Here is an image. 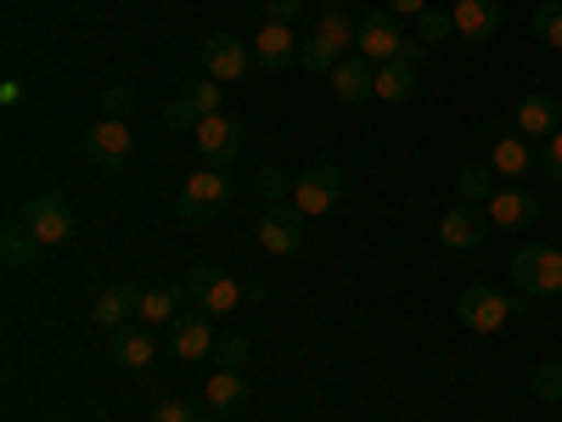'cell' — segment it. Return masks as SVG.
Wrapping results in <instances>:
<instances>
[{
	"label": "cell",
	"instance_id": "obj_8",
	"mask_svg": "<svg viewBox=\"0 0 562 422\" xmlns=\"http://www.w3.org/2000/svg\"><path fill=\"white\" fill-rule=\"evenodd\" d=\"M495 231V220H490V209L484 203H450L445 214H439V243L445 248H456V254H467V248H479L484 237Z\"/></svg>",
	"mask_w": 562,
	"mask_h": 422
},
{
	"label": "cell",
	"instance_id": "obj_11",
	"mask_svg": "<svg viewBox=\"0 0 562 422\" xmlns=\"http://www.w3.org/2000/svg\"><path fill=\"white\" fill-rule=\"evenodd\" d=\"M400 45H405V29H400V18H394L389 7H378V12H366V18H360V57H371V63H394V57H400Z\"/></svg>",
	"mask_w": 562,
	"mask_h": 422
},
{
	"label": "cell",
	"instance_id": "obj_19",
	"mask_svg": "<svg viewBox=\"0 0 562 422\" xmlns=\"http://www.w3.org/2000/svg\"><path fill=\"white\" fill-rule=\"evenodd\" d=\"M512 119H518V135H529V141H551V135L562 130V102H551L546 90H529Z\"/></svg>",
	"mask_w": 562,
	"mask_h": 422
},
{
	"label": "cell",
	"instance_id": "obj_33",
	"mask_svg": "<svg viewBox=\"0 0 562 422\" xmlns=\"http://www.w3.org/2000/svg\"><path fill=\"white\" fill-rule=\"evenodd\" d=\"M529 389H535L546 406H557V400H562V360H540L535 378H529Z\"/></svg>",
	"mask_w": 562,
	"mask_h": 422
},
{
	"label": "cell",
	"instance_id": "obj_35",
	"mask_svg": "<svg viewBox=\"0 0 562 422\" xmlns=\"http://www.w3.org/2000/svg\"><path fill=\"white\" fill-rule=\"evenodd\" d=\"M259 192H265L270 203H281V198L293 192V175H288V169H276V164H265V169H259Z\"/></svg>",
	"mask_w": 562,
	"mask_h": 422
},
{
	"label": "cell",
	"instance_id": "obj_40",
	"mask_svg": "<svg viewBox=\"0 0 562 422\" xmlns=\"http://www.w3.org/2000/svg\"><path fill=\"white\" fill-rule=\"evenodd\" d=\"M428 52H434V45H428V40H416V34H405V45H400V63H411V68H422V63H428Z\"/></svg>",
	"mask_w": 562,
	"mask_h": 422
},
{
	"label": "cell",
	"instance_id": "obj_34",
	"mask_svg": "<svg viewBox=\"0 0 562 422\" xmlns=\"http://www.w3.org/2000/svg\"><path fill=\"white\" fill-rule=\"evenodd\" d=\"M153 422H209V411L192 406V400H164V406L153 411Z\"/></svg>",
	"mask_w": 562,
	"mask_h": 422
},
{
	"label": "cell",
	"instance_id": "obj_29",
	"mask_svg": "<svg viewBox=\"0 0 562 422\" xmlns=\"http://www.w3.org/2000/svg\"><path fill=\"white\" fill-rule=\"evenodd\" d=\"M254 360V344L243 338V333H225V338H214V366H225V371H243Z\"/></svg>",
	"mask_w": 562,
	"mask_h": 422
},
{
	"label": "cell",
	"instance_id": "obj_3",
	"mask_svg": "<svg viewBox=\"0 0 562 422\" xmlns=\"http://www.w3.org/2000/svg\"><path fill=\"white\" fill-rule=\"evenodd\" d=\"M512 281L529 299H557L562 293V248H540V243L518 248L512 254Z\"/></svg>",
	"mask_w": 562,
	"mask_h": 422
},
{
	"label": "cell",
	"instance_id": "obj_26",
	"mask_svg": "<svg viewBox=\"0 0 562 422\" xmlns=\"http://www.w3.org/2000/svg\"><path fill=\"white\" fill-rule=\"evenodd\" d=\"M495 192H501V175H495V169H484V164L456 169V198H461V203H490Z\"/></svg>",
	"mask_w": 562,
	"mask_h": 422
},
{
	"label": "cell",
	"instance_id": "obj_14",
	"mask_svg": "<svg viewBox=\"0 0 562 422\" xmlns=\"http://www.w3.org/2000/svg\"><path fill=\"white\" fill-rule=\"evenodd\" d=\"M140 293L147 288H135V281H108V288L90 299V321H102L108 333L113 326H130V315H140Z\"/></svg>",
	"mask_w": 562,
	"mask_h": 422
},
{
	"label": "cell",
	"instance_id": "obj_4",
	"mask_svg": "<svg viewBox=\"0 0 562 422\" xmlns=\"http://www.w3.org/2000/svg\"><path fill=\"white\" fill-rule=\"evenodd\" d=\"M198 57H203V68H209L220 85H231V79H248V74H254V45H248L243 34H225V29L203 34Z\"/></svg>",
	"mask_w": 562,
	"mask_h": 422
},
{
	"label": "cell",
	"instance_id": "obj_6",
	"mask_svg": "<svg viewBox=\"0 0 562 422\" xmlns=\"http://www.w3.org/2000/svg\"><path fill=\"white\" fill-rule=\"evenodd\" d=\"M79 153L97 164V169H124L130 164V153H135V135H130V119H97L85 130V141H79Z\"/></svg>",
	"mask_w": 562,
	"mask_h": 422
},
{
	"label": "cell",
	"instance_id": "obj_28",
	"mask_svg": "<svg viewBox=\"0 0 562 422\" xmlns=\"http://www.w3.org/2000/svg\"><path fill=\"white\" fill-rule=\"evenodd\" d=\"M299 63H304V74H333L338 63H344V52L333 40H321V34H310L304 45H299Z\"/></svg>",
	"mask_w": 562,
	"mask_h": 422
},
{
	"label": "cell",
	"instance_id": "obj_41",
	"mask_svg": "<svg viewBox=\"0 0 562 422\" xmlns=\"http://www.w3.org/2000/svg\"><path fill=\"white\" fill-rule=\"evenodd\" d=\"M428 7H434V0H389V12H394V18H422Z\"/></svg>",
	"mask_w": 562,
	"mask_h": 422
},
{
	"label": "cell",
	"instance_id": "obj_18",
	"mask_svg": "<svg viewBox=\"0 0 562 422\" xmlns=\"http://www.w3.org/2000/svg\"><path fill=\"white\" fill-rule=\"evenodd\" d=\"M169 349L180 360H203L214 355V326H209V310H186L175 326H169Z\"/></svg>",
	"mask_w": 562,
	"mask_h": 422
},
{
	"label": "cell",
	"instance_id": "obj_9",
	"mask_svg": "<svg viewBox=\"0 0 562 422\" xmlns=\"http://www.w3.org/2000/svg\"><path fill=\"white\" fill-rule=\"evenodd\" d=\"M512 310L518 304H506L495 288H461V299H456V321L473 326V333H501Z\"/></svg>",
	"mask_w": 562,
	"mask_h": 422
},
{
	"label": "cell",
	"instance_id": "obj_37",
	"mask_svg": "<svg viewBox=\"0 0 562 422\" xmlns=\"http://www.w3.org/2000/svg\"><path fill=\"white\" fill-rule=\"evenodd\" d=\"M164 124H169V130H192V135H198V124H203V113H198L192 102H186V97H175V102L164 108Z\"/></svg>",
	"mask_w": 562,
	"mask_h": 422
},
{
	"label": "cell",
	"instance_id": "obj_20",
	"mask_svg": "<svg viewBox=\"0 0 562 422\" xmlns=\"http://www.w3.org/2000/svg\"><path fill=\"white\" fill-rule=\"evenodd\" d=\"M450 18H456V34H461V40L484 45V40L501 29V0H456Z\"/></svg>",
	"mask_w": 562,
	"mask_h": 422
},
{
	"label": "cell",
	"instance_id": "obj_23",
	"mask_svg": "<svg viewBox=\"0 0 562 422\" xmlns=\"http://www.w3.org/2000/svg\"><path fill=\"white\" fill-rule=\"evenodd\" d=\"M40 237L23 225V220H12L7 231H0V259H7V270H29V265H40Z\"/></svg>",
	"mask_w": 562,
	"mask_h": 422
},
{
	"label": "cell",
	"instance_id": "obj_30",
	"mask_svg": "<svg viewBox=\"0 0 562 422\" xmlns=\"http://www.w3.org/2000/svg\"><path fill=\"white\" fill-rule=\"evenodd\" d=\"M180 97H186V102H192V108H198L203 119H209V113H225V108H220V97H225V90H220V79H214V74H203V79H192V85H186V90H180Z\"/></svg>",
	"mask_w": 562,
	"mask_h": 422
},
{
	"label": "cell",
	"instance_id": "obj_1",
	"mask_svg": "<svg viewBox=\"0 0 562 422\" xmlns=\"http://www.w3.org/2000/svg\"><path fill=\"white\" fill-rule=\"evenodd\" d=\"M180 288H186V299H192L198 310H209V315H231L237 304H248V288L231 270H220V265H192Z\"/></svg>",
	"mask_w": 562,
	"mask_h": 422
},
{
	"label": "cell",
	"instance_id": "obj_38",
	"mask_svg": "<svg viewBox=\"0 0 562 422\" xmlns=\"http://www.w3.org/2000/svg\"><path fill=\"white\" fill-rule=\"evenodd\" d=\"M102 113H108V119H130V113H135V90H130V85H108Z\"/></svg>",
	"mask_w": 562,
	"mask_h": 422
},
{
	"label": "cell",
	"instance_id": "obj_15",
	"mask_svg": "<svg viewBox=\"0 0 562 422\" xmlns=\"http://www.w3.org/2000/svg\"><path fill=\"white\" fill-rule=\"evenodd\" d=\"M490 169H495L501 180H524L529 169H540L535 141H529V135H495V141H490Z\"/></svg>",
	"mask_w": 562,
	"mask_h": 422
},
{
	"label": "cell",
	"instance_id": "obj_16",
	"mask_svg": "<svg viewBox=\"0 0 562 422\" xmlns=\"http://www.w3.org/2000/svg\"><path fill=\"white\" fill-rule=\"evenodd\" d=\"M333 97L338 102H366V97H378V68H371V57H360V52H349L338 68H333Z\"/></svg>",
	"mask_w": 562,
	"mask_h": 422
},
{
	"label": "cell",
	"instance_id": "obj_24",
	"mask_svg": "<svg viewBox=\"0 0 562 422\" xmlns=\"http://www.w3.org/2000/svg\"><path fill=\"white\" fill-rule=\"evenodd\" d=\"M186 304H192L186 288H147V293H140V321H147V326H175L186 315Z\"/></svg>",
	"mask_w": 562,
	"mask_h": 422
},
{
	"label": "cell",
	"instance_id": "obj_12",
	"mask_svg": "<svg viewBox=\"0 0 562 422\" xmlns=\"http://www.w3.org/2000/svg\"><path fill=\"white\" fill-rule=\"evenodd\" d=\"M198 147H203V158H209L214 169L237 164V158H243V124L231 119V113H209V119L198 124Z\"/></svg>",
	"mask_w": 562,
	"mask_h": 422
},
{
	"label": "cell",
	"instance_id": "obj_17",
	"mask_svg": "<svg viewBox=\"0 0 562 422\" xmlns=\"http://www.w3.org/2000/svg\"><path fill=\"white\" fill-rule=\"evenodd\" d=\"M484 209H490V220H495L501 231H524L529 220H540V198L529 192V186H501Z\"/></svg>",
	"mask_w": 562,
	"mask_h": 422
},
{
	"label": "cell",
	"instance_id": "obj_7",
	"mask_svg": "<svg viewBox=\"0 0 562 422\" xmlns=\"http://www.w3.org/2000/svg\"><path fill=\"white\" fill-rule=\"evenodd\" d=\"M18 220L34 231V237H40L45 248H63V243L74 237V209H68V198H57V192H40V198H29Z\"/></svg>",
	"mask_w": 562,
	"mask_h": 422
},
{
	"label": "cell",
	"instance_id": "obj_42",
	"mask_svg": "<svg viewBox=\"0 0 562 422\" xmlns=\"http://www.w3.org/2000/svg\"><path fill=\"white\" fill-rule=\"evenodd\" d=\"M0 102L18 108V102H23V85H18V79H7V85H0Z\"/></svg>",
	"mask_w": 562,
	"mask_h": 422
},
{
	"label": "cell",
	"instance_id": "obj_27",
	"mask_svg": "<svg viewBox=\"0 0 562 422\" xmlns=\"http://www.w3.org/2000/svg\"><path fill=\"white\" fill-rule=\"evenodd\" d=\"M315 34H321V40H333L344 57L360 52V23H349V12H338V7H326V12L315 18Z\"/></svg>",
	"mask_w": 562,
	"mask_h": 422
},
{
	"label": "cell",
	"instance_id": "obj_31",
	"mask_svg": "<svg viewBox=\"0 0 562 422\" xmlns=\"http://www.w3.org/2000/svg\"><path fill=\"white\" fill-rule=\"evenodd\" d=\"M535 34L551 45V52H562V0H540L535 7Z\"/></svg>",
	"mask_w": 562,
	"mask_h": 422
},
{
	"label": "cell",
	"instance_id": "obj_5",
	"mask_svg": "<svg viewBox=\"0 0 562 422\" xmlns=\"http://www.w3.org/2000/svg\"><path fill=\"white\" fill-rule=\"evenodd\" d=\"M338 198H344V169H338V164H310V169L293 180V209H299L304 220L333 214Z\"/></svg>",
	"mask_w": 562,
	"mask_h": 422
},
{
	"label": "cell",
	"instance_id": "obj_39",
	"mask_svg": "<svg viewBox=\"0 0 562 422\" xmlns=\"http://www.w3.org/2000/svg\"><path fill=\"white\" fill-rule=\"evenodd\" d=\"M540 175L551 180V186H562V130L546 141V147H540Z\"/></svg>",
	"mask_w": 562,
	"mask_h": 422
},
{
	"label": "cell",
	"instance_id": "obj_21",
	"mask_svg": "<svg viewBox=\"0 0 562 422\" xmlns=\"http://www.w3.org/2000/svg\"><path fill=\"white\" fill-rule=\"evenodd\" d=\"M108 349H113V360L130 366V371H147V366L158 360V344H153L147 326H113V333H108Z\"/></svg>",
	"mask_w": 562,
	"mask_h": 422
},
{
	"label": "cell",
	"instance_id": "obj_32",
	"mask_svg": "<svg viewBox=\"0 0 562 422\" xmlns=\"http://www.w3.org/2000/svg\"><path fill=\"white\" fill-rule=\"evenodd\" d=\"M456 34V18L445 12V7H428L416 18V40H428V45H439V40H450Z\"/></svg>",
	"mask_w": 562,
	"mask_h": 422
},
{
	"label": "cell",
	"instance_id": "obj_10",
	"mask_svg": "<svg viewBox=\"0 0 562 422\" xmlns=\"http://www.w3.org/2000/svg\"><path fill=\"white\" fill-rule=\"evenodd\" d=\"M259 248L265 254H299L304 248V214L293 203H270L259 214Z\"/></svg>",
	"mask_w": 562,
	"mask_h": 422
},
{
	"label": "cell",
	"instance_id": "obj_22",
	"mask_svg": "<svg viewBox=\"0 0 562 422\" xmlns=\"http://www.w3.org/2000/svg\"><path fill=\"white\" fill-rule=\"evenodd\" d=\"M209 406L220 411V417H237V411H248V384H243V371H225V366H214V378H209Z\"/></svg>",
	"mask_w": 562,
	"mask_h": 422
},
{
	"label": "cell",
	"instance_id": "obj_13",
	"mask_svg": "<svg viewBox=\"0 0 562 422\" xmlns=\"http://www.w3.org/2000/svg\"><path fill=\"white\" fill-rule=\"evenodd\" d=\"M254 63L265 74H288L299 63V34L288 23H259V40H254Z\"/></svg>",
	"mask_w": 562,
	"mask_h": 422
},
{
	"label": "cell",
	"instance_id": "obj_25",
	"mask_svg": "<svg viewBox=\"0 0 562 422\" xmlns=\"http://www.w3.org/2000/svg\"><path fill=\"white\" fill-rule=\"evenodd\" d=\"M416 79H422V68H411V63L394 57V63L378 68V97H383V102H411V97H416Z\"/></svg>",
	"mask_w": 562,
	"mask_h": 422
},
{
	"label": "cell",
	"instance_id": "obj_36",
	"mask_svg": "<svg viewBox=\"0 0 562 422\" xmlns=\"http://www.w3.org/2000/svg\"><path fill=\"white\" fill-rule=\"evenodd\" d=\"M304 18V0H265V7H259V23H299Z\"/></svg>",
	"mask_w": 562,
	"mask_h": 422
},
{
	"label": "cell",
	"instance_id": "obj_2",
	"mask_svg": "<svg viewBox=\"0 0 562 422\" xmlns=\"http://www.w3.org/2000/svg\"><path fill=\"white\" fill-rule=\"evenodd\" d=\"M225 203H231V180H225V169H214V164H209V169H198L192 180L180 186L175 214H180L186 225H198V231H203V225H214V220H220V209H225Z\"/></svg>",
	"mask_w": 562,
	"mask_h": 422
}]
</instances>
